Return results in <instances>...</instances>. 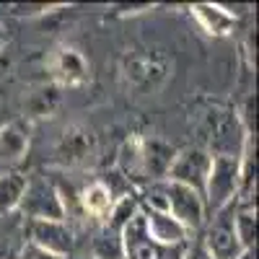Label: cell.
I'll return each mask as SVG.
<instances>
[{
	"mask_svg": "<svg viewBox=\"0 0 259 259\" xmlns=\"http://www.w3.org/2000/svg\"><path fill=\"white\" fill-rule=\"evenodd\" d=\"M192 16L207 36H228L236 29V16L218 3H194Z\"/></svg>",
	"mask_w": 259,
	"mask_h": 259,
	"instance_id": "obj_17",
	"label": "cell"
},
{
	"mask_svg": "<svg viewBox=\"0 0 259 259\" xmlns=\"http://www.w3.org/2000/svg\"><path fill=\"white\" fill-rule=\"evenodd\" d=\"M91 256L94 259H127L124 256V244H122V233L101 226V231L96 233V239H94Z\"/></svg>",
	"mask_w": 259,
	"mask_h": 259,
	"instance_id": "obj_20",
	"label": "cell"
},
{
	"mask_svg": "<svg viewBox=\"0 0 259 259\" xmlns=\"http://www.w3.org/2000/svg\"><path fill=\"white\" fill-rule=\"evenodd\" d=\"M163 192H166V212L174 221H179L192 236L200 233L205 221H207V210H205V200L200 192H194L192 187L177 184V182H163Z\"/></svg>",
	"mask_w": 259,
	"mask_h": 259,
	"instance_id": "obj_7",
	"label": "cell"
},
{
	"mask_svg": "<svg viewBox=\"0 0 259 259\" xmlns=\"http://www.w3.org/2000/svg\"><path fill=\"white\" fill-rule=\"evenodd\" d=\"M31 122L16 117L0 127V166H16L26 158L31 145Z\"/></svg>",
	"mask_w": 259,
	"mask_h": 259,
	"instance_id": "obj_13",
	"label": "cell"
},
{
	"mask_svg": "<svg viewBox=\"0 0 259 259\" xmlns=\"http://www.w3.org/2000/svg\"><path fill=\"white\" fill-rule=\"evenodd\" d=\"M122 244H124V256L127 259H184V251H187L189 241L179 244V246L156 244L145 231L143 212H138L135 218L122 228Z\"/></svg>",
	"mask_w": 259,
	"mask_h": 259,
	"instance_id": "obj_10",
	"label": "cell"
},
{
	"mask_svg": "<svg viewBox=\"0 0 259 259\" xmlns=\"http://www.w3.org/2000/svg\"><path fill=\"white\" fill-rule=\"evenodd\" d=\"M29 241L60 256H68L75 246L73 228L65 221H29Z\"/></svg>",
	"mask_w": 259,
	"mask_h": 259,
	"instance_id": "obj_12",
	"label": "cell"
},
{
	"mask_svg": "<svg viewBox=\"0 0 259 259\" xmlns=\"http://www.w3.org/2000/svg\"><path fill=\"white\" fill-rule=\"evenodd\" d=\"M18 210L29 221H68L60 187L41 174L26 177V189H24Z\"/></svg>",
	"mask_w": 259,
	"mask_h": 259,
	"instance_id": "obj_5",
	"label": "cell"
},
{
	"mask_svg": "<svg viewBox=\"0 0 259 259\" xmlns=\"http://www.w3.org/2000/svg\"><path fill=\"white\" fill-rule=\"evenodd\" d=\"M233 210H236V202L210 215L202 226L200 244L205 246L210 259H241L246 254L244 246L239 244V236L233 231Z\"/></svg>",
	"mask_w": 259,
	"mask_h": 259,
	"instance_id": "obj_6",
	"label": "cell"
},
{
	"mask_svg": "<svg viewBox=\"0 0 259 259\" xmlns=\"http://www.w3.org/2000/svg\"><path fill=\"white\" fill-rule=\"evenodd\" d=\"M200 133L207 143L205 150L210 156H241V148L249 138L236 117V109H226V106H212L202 114Z\"/></svg>",
	"mask_w": 259,
	"mask_h": 259,
	"instance_id": "obj_3",
	"label": "cell"
},
{
	"mask_svg": "<svg viewBox=\"0 0 259 259\" xmlns=\"http://www.w3.org/2000/svg\"><path fill=\"white\" fill-rule=\"evenodd\" d=\"M80 212L85 215V218H94L96 223H106V218H109V212L117 202V197L112 194L109 184H104V179H94L89 182L80 192H78V197H75Z\"/></svg>",
	"mask_w": 259,
	"mask_h": 259,
	"instance_id": "obj_14",
	"label": "cell"
},
{
	"mask_svg": "<svg viewBox=\"0 0 259 259\" xmlns=\"http://www.w3.org/2000/svg\"><path fill=\"white\" fill-rule=\"evenodd\" d=\"M24 189H26V174H21V171H0V215L18 210Z\"/></svg>",
	"mask_w": 259,
	"mask_h": 259,
	"instance_id": "obj_18",
	"label": "cell"
},
{
	"mask_svg": "<svg viewBox=\"0 0 259 259\" xmlns=\"http://www.w3.org/2000/svg\"><path fill=\"white\" fill-rule=\"evenodd\" d=\"M207 171H210V153L200 145H189V148L177 150L174 161H171V166H168L166 179L177 182V184H184V187H192L194 192L202 194Z\"/></svg>",
	"mask_w": 259,
	"mask_h": 259,
	"instance_id": "obj_11",
	"label": "cell"
},
{
	"mask_svg": "<svg viewBox=\"0 0 259 259\" xmlns=\"http://www.w3.org/2000/svg\"><path fill=\"white\" fill-rule=\"evenodd\" d=\"M11 36H13L11 21H8V16H6V13H0V52L6 50V45L11 41Z\"/></svg>",
	"mask_w": 259,
	"mask_h": 259,
	"instance_id": "obj_23",
	"label": "cell"
},
{
	"mask_svg": "<svg viewBox=\"0 0 259 259\" xmlns=\"http://www.w3.org/2000/svg\"><path fill=\"white\" fill-rule=\"evenodd\" d=\"M241 187V163L239 156H210V171L202 187V200L207 218L228 207L239 197Z\"/></svg>",
	"mask_w": 259,
	"mask_h": 259,
	"instance_id": "obj_4",
	"label": "cell"
},
{
	"mask_svg": "<svg viewBox=\"0 0 259 259\" xmlns=\"http://www.w3.org/2000/svg\"><path fill=\"white\" fill-rule=\"evenodd\" d=\"M177 156V148H171L161 138H130L119 148L117 168L130 184H153L163 182L168 174V166Z\"/></svg>",
	"mask_w": 259,
	"mask_h": 259,
	"instance_id": "obj_1",
	"label": "cell"
},
{
	"mask_svg": "<svg viewBox=\"0 0 259 259\" xmlns=\"http://www.w3.org/2000/svg\"><path fill=\"white\" fill-rule=\"evenodd\" d=\"M184 259H210V254L205 251V246L200 244V239H189L187 251H184Z\"/></svg>",
	"mask_w": 259,
	"mask_h": 259,
	"instance_id": "obj_22",
	"label": "cell"
},
{
	"mask_svg": "<svg viewBox=\"0 0 259 259\" xmlns=\"http://www.w3.org/2000/svg\"><path fill=\"white\" fill-rule=\"evenodd\" d=\"M233 231L239 236V244L244 246V251H254V246H256V207H246V205L236 202Z\"/></svg>",
	"mask_w": 259,
	"mask_h": 259,
	"instance_id": "obj_19",
	"label": "cell"
},
{
	"mask_svg": "<svg viewBox=\"0 0 259 259\" xmlns=\"http://www.w3.org/2000/svg\"><path fill=\"white\" fill-rule=\"evenodd\" d=\"M62 101V89H57L55 83H39L34 89L26 91L24 96V117L26 122H36V119H47L57 112V106Z\"/></svg>",
	"mask_w": 259,
	"mask_h": 259,
	"instance_id": "obj_16",
	"label": "cell"
},
{
	"mask_svg": "<svg viewBox=\"0 0 259 259\" xmlns=\"http://www.w3.org/2000/svg\"><path fill=\"white\" fill-rule=\"evenodd\" d=\"M47 70L57 89H83L91 80V65L80 50L70 45H57L47 55Z\"/></svg>",
	"mask_w": 259,
	"mask_h": 259,
	"instance_id": "obj_8",
	"label": "cell"
},
{
	"mask_svg": "<svg viewBox=\"0 0 259 259\" xmlns=\"http://www.w3.org/2000/svg\"><path fill=\"white\" fill-rule=\"evenodd\" d=\"M143 221H145V231L148 236L153 239L156 244H163V246H179V244H187L192 239V233L179 223L174 221L168 212H158V210H143Z\"/></svg>",
	"mask_w": 259,
	"mask_h": 259,
	"instance_id": "obj_15",
	"label": "cell"
},
{
	"mask_svg": "<svg viewBox=\"0 0 259 259\" xmlns=\"http://www.w3.org/2000/svg\"><path fill=\"white\" fill-rule=\"evenodd\" d=\"M55 163L62 168H80L96 158V135L83 124L65 127L55 140Z\"/></svg>",
	"mask_w": 259,
	"mask_h": 259,
	"instance_id": "obj_9",
	"label": "cell"
},
{
	"mask_svg": "<svg viewBox=\"0 0 259 259\" xmlns=\"http://www.w3.org/2000/svg\"><path fill=\"white\" fill-rule=\"evenodd\" d=\"M21 259H68V256H60V254H52L47 249H41L31 241L24 244V249H21Z\"/></svg>",
	"mask_w": 259,
	"mask_h": 259,
	"instance_id": "obj_21",
	"label": "cell"
},
{
	"mask_svg": "<svg viewBox=\"0 0 259 259\" xmlns=\"http://www.w3.org/2000/svg\"><path fill=\"white\" fill-rule=\"evenodd\" d=\"M78 259H94L91 254H83V256H78Z\"/></svg>",
	"mask_w": 259,
	"mask_h": 259,
	"instance_id": "obj_24",
	"label": "cell"
},
{
	"mask_svg": "<svg viewBox=\"0 0 259 259\" xmlns=\"http://www.w3.org/2000/svg\"><path fill=\"white\" fill-rule=\"evenodd\" d=\"M174 75V60L161 50H127L119 60V80L133 96H156Z\"/></svg>",
	"mask_w": 259,
	"mask_h": 259,
	"instance_id": "obj_2",
	"label": "cell"
}]
</instances>
